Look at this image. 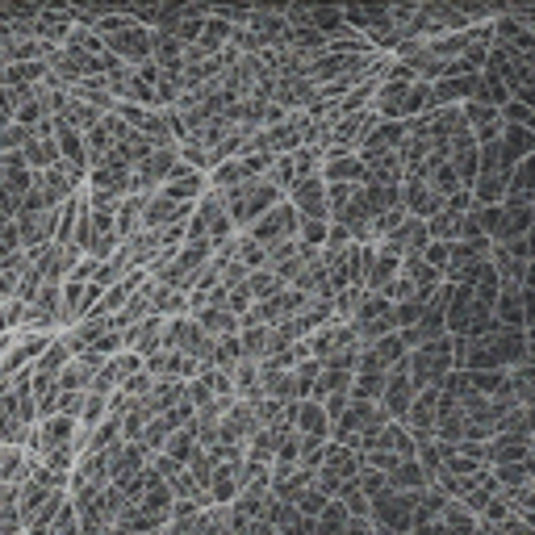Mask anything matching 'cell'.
I'll list each match as a JSON object with an SVG mask.
<instances>
[{"label": "cell", "mask_w": 535, "mask_h": 535, "mask_svg": "<svg viewBox=\"0 0 535 535\" xmlns=\"http://www.w3.org/2000/svg\"><path fill=\"white\" fill-rule=\"evenodd\" d=\"M406 372H410V385L414 393L423 389H439L448 381V372H456V352H452V335H439L423 347H414L406 356Z\"/></svg>", "instance_id": "cell-1"}, {"label": "cell", "mask_w": 535, "mask_h": 535, "mask_svg": "<svg viewBox=\"0 0 535 535\" xmlns=\"http://www.w3.org/2000/svg\"><path fill=\"white\" fill-rule=\"evenodd\" d=\"M368 523H372V531L410 535V531H414V494H393V490H385L381 498H372V502H368Z\"/></svg>", "instance_id": "cell-2"}, {"label": "cell", "mask_w": 535, "mask_h": 535, "mask_svg": "<svg viewBox=\"0 0 535 535\" xmlns=\"http://www.w3.org/2000/svg\"><path fill=\"white\" fill-rule=\"evenodd\" d=\"M402 209H406V218H418V222H431L439 209H444V201H439L427 184V168L402 176Z\"/></svg>", "instance_id": "cell-3"}, {"label": "cell", "mask_w": 535, "mask_h": 535, "mask_svg": "<svg viewBox=\"0 0 535 535\" xmlns=\"http://www.w3.org/2000/svg\"><path fill=\"white\" fill-rule=\"evenodd\" d=\"M498 155H502V168L515 172L523 159L535 155V134H531L527 126H502V134H498Z\"/></svg>", "instance_id": "cell-4"}, {"label": "cell", "mask_w": 535, "mask_h": 535, "mask_svg": "<svg viewBox=\"0 0 535 535\" xmlns=\"http://www.w3.org/2000/svg\"><path fill=\"white\" fill-rule=\"evenodd\" d=\"M398 272H402V260H393V255L377 251V260H372V264L364 268L360 289H364V293H385L393 281H398Z\"/></svg>", "instance_id": "cell-5"}, {"label": "cell", "mask_w": 535, "mask_h": 535, "mask_svg": "<svg viewBox=\"0 0 535 535\" xmlns=\"http://www.w3.org/2000/svg\"><path fill=\"white\" fill-rule=\"evenodd\" d=\"M494 322L498 327H510V331H523V285H502L498 289Z\"/></svg>", "instance_id": "cell-6"}, {"label": "cell", "mask_w": 535, "mask_h": 535, "mask_svg": "<svg viewBox=\"0 0 535 535\" xmlns=\"http://www.w3.org/2000/svg\"><path fill=\"white\" fill-rule=\"evenodd\" d=\"M385 481H389V490H393V494H423L427 485H431L427 473L418 469V460H402Z\"/></svg>", "instance_id": "cell-7"}, {"label": "cell", "mask_w": 535, "mask_h": 535, "mask_svg": "<svg viewBox=\"0 0 535 535\" xmlns=\"http://www.w3.org/2000/svg\"><path fill=\"white\" fill-rule=\"evenodd\" d=\"M527 235H531V205H502V230L494 243L527 239Z\"/></svg>", "instance_id": "cell-8"}, {"label": "cell", "mask_w": 535, "mask_h": 535, "mask_svg": "<svg viewBox=\"0 0 535 535\" xmlns=\"http://www.w3.org/2000/svg\"><path fill=\"white\" fill-rule=\"evenodd\" d=\"M506 385L515 393V406L523 410H535V364H519L506 372Z\"/></svg>", "instance_id": "cell-9"}, {"label": "cell", "mask_w": 535, "mask_h": 535, "mask_svg": "<svg viewBox=\"0 0 535 535\" xmlns=\"http://www.w3.org/2000/svg\"><path fill=\"white\" fill-rule=\"evenodd\" d=\"M423 264H431L439 276H444V272H448V243H427Z\"/></svg>", "instance_id": "cell-10"}, {"label": "cell", "mask_w": 535, "mask_h": 535, "mask_svg": "<svg viewBox=\"0 0 535 535\" xmlns=\"http://www.w3.org/2000/svg\"><path fill=\"white\" fill-rule=\"evenodd\" d=\"M410 535H452V531L444 527V519H418Z\"/></svg>", "instance_id": "cell-11"}, {"label": "cell", "mask_w": 535, "mask_h": 535, "mask_svg": "<svg viewBox=\"0 0 535 535\" xmlns=\"http://www.w3.org/2000/svg\"><path fill=\"white\" fill-rule=\"evenodd\" d=\"M523 289H535V260H531L527 272H523Z\"/></svg>", "instance_id": "cell-12"}]
</instances>
